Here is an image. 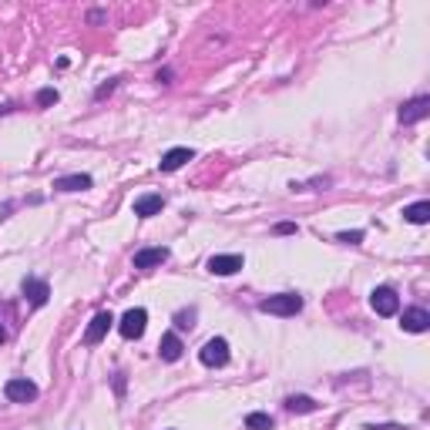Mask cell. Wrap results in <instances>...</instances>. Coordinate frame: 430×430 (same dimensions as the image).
<instances>
[{
    "label": "cell",
    "mask_w": 430,
    "mask_h": 430,
    "mask_svg": "<svg viewBox=\"0 0 430 430\" xmlns=\"http://www.w3.org/2000/svg\"><path fill=\"white\" fill-rule=\"evenodd\" d=\"M262 313L269 316H296L302 309V296L300 293H279V296H269V300L259 302Z\"/></svg>",
    "instance_id": "1"
},
{
    "label": "cell",
    "mask_w": 430,
    "mask_h": 430,
    "mask_svg": "<svg viewBox=\"0 0 430 430\" xmlns=\"http://www.w3.org/2000/svg\"><path fill=\"white\" fill-rule=\"evenodd\" d=\"M145 326H148V313H145L141 306H135V309H128V313L121 316L118 333H121L125 339H141L145 337Z\"/></svg>",
    "instance_id": "2"
},
{
    "label": "cell",
    "mask_w": 430,
    "mask_h": 430,
    "mask_svg": "<svg viewBox=\"0 0 430 430\" xmlns=\"http://www.w3.org/2000/svg\"><path fill=\"white\" fill-rule=\"evenodd\" d=\"M3 397L10 404H31V400H38V383H31L27 376H14L3 383Z\"/></svg>",
    "instance_id": "3"
},
{
    "label": "cell",
    "mask_w": 430,
    "mask_h": 430,
    "mask_svg": "<svg viewBox=\"0 0 430 430\" xmlns=\"http://www.w3.org/2000/svg\"><path fill=\"white\" fill-rule=\"evenodd\" d=\"M370 306H374L376 316H397L400 313V296L393 293L390 286H376L370 293Z\"/></svg>",
    "instance_id": "4"
},
{
    "label": "cell",
    "mask_w": 430,
    "mask_h": 430,
    "mask_svg": "<svg viewBox=\"0 0 430 430\" xmlns=\"http://www.w3.org/2000/svg\"><path fill=\"white\" fill-rule=\"evenodd\" d=\"M199 360H202L206 367H225V363H229V343H225L222 337H212L206 346L199 350Z\"/></svg>",
    "instance_id": "5"
},
{
    "label": "cell",
    "mask_w": 430,
    "mask_h": 430,
    "mask_svg": "<svg viewBox=\"0 0 430 430\" xmlns=\"http://www.w3.org/2000/svg\"><path fill=\"white\" fill-rule=\"evenodd\" d=\"M114 326V316L108 313V309H101L98 316L88 323V330H84V346H98L101 339L108 337V330Z\"/></svg>",
    "instance_id": "6"
},
{
    "label": "cell",
    "mask_w": 430,
    "mask_h": 430,
    "mask_svg": "<svg viewBox=\"0 0 430 430\" xmlns=\"http://www.w3.org/2000/svg\"><path fill=\"white\" fill-rule=\"evenodd\" d=\"M400 326H404V333H427L430 330V313L424 309V306H410V309H404Z\"/></svg>",
    "instance_id": "7"
},
{
    "label": "cell",
    "mask_w": 430,
    "mask_h": 430,
    "mask_svg": "<svg viewBox=\"0 0 430 430\" xmlns=\"http://www.w3.org/2000/svg\"><path fill=\"white\" fill-rule=\"evenodd\" d=\"M20 293H24V300L31 302V306H44L47 296H51V286L44 279H38V276H27V279L20 282Z\"/></svg>",
    "instance_id": "8"
},
{
    "label": "cell",
    "mask_w": 430,
    "mask_h": 430,
    "mask_svg": "<svg viewBox=\"0 0 430 430\" xmlns=\"http://www.w3.org/2000/svg\"><path fill=\"white\" fill-rule=\"evenodd\" d=\"M427 114H430V98L420 94V98H413V101H407V105L400 108V125H417V121H424Z\"/></svg>",
    "instance_id": "9"
},
{
    "label": "cell",
    "mask_w": 430,
    "mask_h": 430,
    "mask_svg": "<svg viewBox=\"0 0 430 430\" xmlns=\"http://www.w3.org/2000/svg\"><path fill=\"white\" fill-rule=\"evenodd\" d=\"M212 276H232V272H239L243 269V256L239 252H225V256H212L206 266Z\"/></svg>",
    "instance_id": "10"
},
{
    "label": "cell",
    "mask_w": 430,
    "mask_h": 430,
    "mask_svg": "<svg viewBox=\"0 0 430 430\" xmlns=\"http://www.w3.org/2000/svg\"><path fill=\"white\" fill-rule=\"evenodd\" d=\"M195 158V151L192 148H171L162 155V162H158V171H165V175H171V171H178L185 162H192Z\"/></svg>",
    "instance_id": "11"
},
{
    "label": "cell",
    "mask_w": 430,
    "mask_h": 430,
    "mask_svg": "<svg viewBox=\"0 0 430 430\" xmlns=\"http://www.w3.org/2000/svg\"><path fill=\"white\" fill-rule=\"evenodd\" d=\"M169 259V249L165 245H155V249H138L135 252V269H155Z\"/></svg>",
    "instance_id": "12"
},
{
    "label": "cell",
    "mask_w": 430,
    "mask_h": 430,
    "mask_svg": "<svg viewBox=\"0 0 430 430\" xmlns=\"http://www.w3.org/2000/svg\"><path fill=\"white\" fill-rule=\"evenodd\" d=\"M91 175H84V171H77V175H61L54 178V192H84V188H91Z\"/></svg>",
    "instance_id": "13"
},
{
    "label": "cell",
    "mask_w": 430,
    "mask_h": 430,
    "mask_svg": "<svg viewBox=\"0 0 430 430\" xmlns=\"http://www.w3.org/2000/svg\"><path fill=\"white\" fill-rule=\"evenodd\" d=\"M135 215H141V219H151V215H158V212H162V208H165V199H162V195H138V199H135Z\"/></svg>",
    "instance_id": "14"
},
{
    "label": "cell",
    "mask_w": 430,
    "mask_h": 430,
    "mask_svg": "<svg viewBox=\"0 0 430 430\" xmlns=\"http://www.w3.org/2000/svg\"><path fill=\"white\" fill-rule=\"evenodd\" d=\"M182 339H178V333H165L162 337V343H158V356L165 360V363H178L182 360Z\"/></svg>",
    "instance_id": "15"
},
{
    "label": "cell",
    "mask_w": 430,
    "mask_h": 430,
    "mask_svg": "<svg viewBox=\"0 0 430 430\" xmlns=\"http://www.w3.org/2000/svg\"><path fill=\"white\" fill-rule=\"evenodd\" d=\"M289 413H316V400L313 397H306V393H296V397H286V404H282Z\"/></svg>",
    "instance_id": "16"
},
{
    "label": "cell",
    "mask_w": 430,
    "mask_h": 430,
    "mask_svg": "<svg viewBox=\"0 0 430 430\" xmlns=\"http://www.w3.org/2000/svg\"><path fill=\"white\" fill-rule=\"evenodd\" d=\"M404 219L410 225H427L430 222V202H413L404 208Z\"/></svg>",
    "instance_id": "17"
},
{
    "label": "cell",
    "mask_w": 430,
    "mask_h": 430,
    "mask_svg": "<svg viewBox=\"0 0 430 430\" xmlns=\"http://www.w3.org/2000/svg\"><path fill=\"white\" fill-rule=\"evenodd\" d=\"M245 430H272V417L262 410L249 413V417H245Z\"/></svg>",
    "instance_id": "18"
},
{
    "label": "cell",
    "mask_w": 430,
    "mask_h": 430,
    "mask_svg": "<svg viewBox=\"0 0 430 430\" xmlns=\"http://www.w3.org/2000/svg\"><path fill=\"white\" fill-rule=\"evenodd\" d=\"M337 243L360 245V243H363V232H360V229H353V232H339V236H337Z\"/></svg>",
    "instance_id": "19"
},
{
    "label": "cell",
    "mask_w": 430,
    "mask_h": 430,
    "mask_svg": "<svg viewBox=\"0 0 430 430\" xmlns=\"http://www.w3.org/2000/svg\"><path fill=\"white\" fill-rule=\"evenodd\" d=\"M192 319H195V309H182V313H178V316H175V326H178V330H192V326H195V323H192Z\"/></svg>",
    "instance_id": "20"
},
{
    "label": "cell",
    "mask_w": 430,
    "mask_h": 430,
    "mask_svg": "<svg viewBox=\"0 0 430 430\" xmlns=\"http://www.w3.org/2000/svg\"><path fill=\"white\" fill-rule=\"evenodd\" d=\"M38 105H40V108H47V105H57V91H54V88H44V91L38 94Z\"/></svg>",
    "instance_id": "21"
},
{
    "label": "cell",
    "mask_w": 430,
    "mask_h": 430,
    "mask_svg": "<svg viewBox=\"0 0 430 430\" xmlns=\"http://www.w3.org/2000/svg\"><path fill=\"white\" fill-rule=\"evenodd\" d=\"M363 430H407L404 424H367Z\"/></svg>",
    "instance_id": "22"
},
{
    "label": "cell",
    "mask_w": 430,
    "mask_h": 430,
    "mask_svg": "<svg viewBox=\"0 0 430 430\" xmlns=\"http://www.w3.org/2000/svg\"><path fill=\"white\" fill-rule=\"evenodd\" d=\"M276 232H279V236H289V232H296V225H293V222H279V225H276Z\"/></svg>",
    "instance_id": "23"
},
{
    "label": "cell",
    "mask_w": 430,
    "mask_h": 430,
    "mask_svg": "<svg viewBox=\"0 0 430 430\" xmlns=\"http://www.w3.org/2000/svg\"><path fill=\"white\" fill-rule=\"evenodd\" d=\"M114 84H118V81H108V84H101V88H98V98H105V94H112V91H114Z\"/></svg>",
    "instance_id": "24"
},
{
    "label": "cell",
    "mask_w": 430,
    "mask_h": 430,
    "mask_svg": "<svg viewBox=\"0 0 430 430\" xmlns=\"http://www.w3.org/2000/svg\"><path fill=\"white\" fill-rule=\"evenodd\" d=\"M114 390H118V397L125 393V376H121V374H118V380H114Z\"/></svg>",
    "instance_id": "25"
},
{
    "label": "cell",
    "mask_w": 430,
    "mask_h": 430,
    "mask_svg": "<svg viewBox=\"0 0 430 430\" xmlns=\"http://www.w3.org/2000/svg\"><path fill=\"white\" fill-rule=\"evenodd\" d=\"M3 337H7V333H3V326H0V343H3Z\"/></svg>",
    "instance_id": "26"
}]
</instances>
